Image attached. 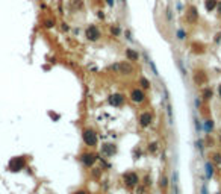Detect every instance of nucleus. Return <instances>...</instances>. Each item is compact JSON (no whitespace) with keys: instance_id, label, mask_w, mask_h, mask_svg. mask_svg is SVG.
<instances>
[{"instance_id":"f257e3e1","label":"nucleus","mask_w":221,"mask_h":194,"mask_svg":"<svg viewBox=\"0 0 221 194\" xmlns=\"http://www.w3.org/2000/svg\"><path fill=\"white\" fill-rule=\"evenodd\" d=\"M85 37L88 41H91V42H95V41H99L100 37H102V32L99 29V26L97 24H90V26H86V29H85Z\"/></svg>"},{"instance_id":"f03ea898","label":"nucleus","mask_w":221,"mask_h":194,"mask_svg":"<svg viewBox=\"0 0 221 194\" xmlns=\"http://www.w3.org/2000/svg\"><path fill=\"white\" fill-rule=\"evenodd\" d=\"M185 20H186V23H189V24H196L198 21V9H197V6L191 5V6L186 8Z\"/></svg>"},{"instance_id":"7ed1b4c3","label":"nucleus","mask_w":221,"mask_h":194,"mask_svg":"<svg viewBox=\"0 0 221 194\" xmlns=\"http://www.w3.org/2000/svg\"><path fill=\"white\" fill-rule=\"evenodd\" d=\"M82 138H83V143L90 147H94L97 146V135L92 129H85L83 134H82Z\"/></svg>"},{"instance_id":"20e7f679","label":"nucleus","mask_w":221,"mask_h":194,"mask_svg":"<svg viewBox=\"0 0 221 194\" xmlns=\"http://www.w3.org/2000/svg\"><path fill=\"white\" fill-rule=\"evenodd\" d=\"M123 181H124V183L127 185V187H135V185L139 183V178L138 174L135 171H127L123 174Z\"/></svg>"},{"instance_id":"39448f33","label":"nucleus","mask_w":221,"mask_h":194,"mask_svg":"<svg viewBox=\"0 0 221 194\" xmlns=\"http://www.w3.org/2000/svg\"><path fill=\"white\" fill-rule=\"evenodd\" d=\"M130 100L133 103H143L145 100V93L143 90H139V88H135V90L130 91Z\"/></svg>"},{"instance_id":"423d86ee","label":"nucleus","mask_w":221,"mask_h":194,"mask_svg":"<svg viewBox=\"0 0 221 194\" xmlns=\"http://www.w3.org/2000/svg\"><path fill=\"white\" fill-rule=\"evenodd\" d=\"M117 72L121 74H132L133 73V65L130 64V61H123V62H118Z\"/></svg>"},{"instance_id":"0eeeda50","label":"nucleus","mask_w":221,"mask_h":194,"mask_svg":"<svg viewBox=\"0 0 221 194\" xmlns=\"http://www.w3.org/2000/svg\"><path fill=\"white\" fill-rule=\"evenodd\" d=\"M95 159H97V156L94 153H91V152H85V153L80 155V161H82V164L85 167H91L95 162Z\"/></svg>"},{"instance_id":"6e6552de","label":"nucleus","mask_w":221,"mask_h":194,"mask_svg":"<svg viewBox=\"0 0 221 194\" xmlns=\"http://www.w3.org/2000/svg\"><path fill=\"white\" fill-rule=\"evenodd\" d=\"M126 102V96L123 94H112L109 96V103L112 105V106H123Z\"/></svg>"},{"instance_id":"1a4fd4ad","label":"nucleus","mask_w":221,"mask_h":194,"mask_svg":"<svg viewBox=\"0 0 221 194\" xmlns=\"http://www.w3.org/2000/svg\"><path fill=\"white\" fill-rule=\"evenodd\" d=\"M194 82L197 85H205L208 82V74L203 72V70H197V72L194 73Z\"/></svg>"},{"instance_id":"9d476101","label":"nucleus","mask_w":221,"mask_h":194,"mask_svg":"<svg viewBox=\"0 0 221 194\" xmlns=\"http://www.w3.org/2000/svg\"><path fill=\"white\" fill-rule=\"evenodd\" d=\"M23 165H24V159H23V158H14V159L9 162V170L18 171V170L23 169Z\"/></svg>"},{"instance_id":"9b49d317","label":"nucleus","mask_w":221,"mask_h":194,"mask_svg":"<svg viewBox=\"0 0 221 194\" xmlns=\"http://www.w3.org/2000/svg\"><path fill=\"white\" fill-rule=\"evenodd\" d=\"M150 123H152V114H150L148 111L141 114L139 115V125L143 127H147V126H150Z\"/></svg>"},{"instance_id":"f8f14e48","label":"nucleus","mask_w":221,"mask_h":194,"mask_svg":"<svg viewBox=\"0 0 221 194\" xmlns=\"http://www.w3.org/2000/svg\"><path fill=\"white\" fill-rule=\"evenodd\" d=\"M180 182H179V171L174 170L173 173V194H180Z\"/></svg>"},{"instance_id":"ddd939ff","label":"nucleus","mask_w":221,"mask_h":194,"mask_svg":"<svg viewBox=\"0 0 221 194\" xmlns=\"http://www.w3.org/2000/svg\"><path fill=\"white\" fill-rule=\"evenodd\" d=\"M126 58L130 62H136V61H139V53L135 49H126Z\"/></svg>"},{"instance_id":"4468645a","label":"nucleus","mask_w":221,"mask_h":194,"mask_svg":"<svg viewBox=\"0 0 221 194\" xmlns=\"http://www.w3.org/2000/svg\"><path fill=\"white\" fill-rule=\"evenodd\" d=\"M109 33L112 35V37H120L121 35V28H120V24L118 23H114L109 26Z\"/></svg>"},{"instance_id":"2eb2a0df","label":"nucleus","mask_w":221,"mask_h":194,"mask_svg":"<svg viewBox=\"0 0 221 194\" xmlns=\"http://www.w3.org/2000/svg\"><path fill=\"white\" fill-rule=\"evenodd\" d=\"M217 5H218V0H205V8L208 12H212L217 9Z\"/></svg>"},{"instance_id":"dca6fc26","label":"nucleus","mask_w":221,"mask_h":194,"mask_svg":"<svg viewBox=\"0 0 221 194\" xmlns=\"http://www.w3.org/2000/svg\"><path fill=\"white\" fill-rule=\"evenodd\" d=\"M115 150H117V149H115V146H114V144H104L102 152H103L104 155L111 156V155H114V153H115Z\"/></svg>"},{"instance_id":"f3484780","label":"nucleus","mask_w":221,"mask_h":194,"mask_svg":"<svg viewBox=\"0 0 221 194\" xmlns=\"http://www.w3.org/2000/svg\"><path fill=\"white\" fill-rule=\"evenodd\" d=\"M212 96H214V91H212L209 86H208V88H205V90L201 91V97H203L205 100H210V99H212Z\"/></svg>"},{"instance_id":"a211bd4d","label":"nucleus","mask_w":221,"mask_h":194,"mask_svg":"<svg viewBox=\"0 0 221 194\" xmlns=\"http://www.w3.org/2000/svg\"><path fill=\"white\" fill-rule=\"evenodd\" d=\"M139 85H141V88H143V90H148V88L152 86L150 81H148V79H145L144 76H141V77H139Z\"/></svg>"},{"instance_id":"6ab92c4d","label":"nucleus","mask_w":221,"mask_h":194,"mask_svg":"<svg viewBox=\"0 0 221 194\" xmlns=\"http://www.w3.org/2000/svg\"><path fill=\"white\" fill-rule=\"evenodd\" d=\"M212 174H214V165H212L210 162H206V178L209 179Z\"/></svg>"},{"instance_id":"aec40b11","label":"nucleus","mask_w":221,"mask_h":194,"mask_svg":"<svg viewBox=\"0 0 221 194\" xmlns=\"http://www.w3.org/2000/svg\"><path fill=\"white\" fill-rule=\"evenodd\" d=\"M192 49H194V50H192L194 53H203V52H205V47H203L201 44H197V42L192 44Z\"/></svg>"},{"instance_id":"412c9836","label":"nucleus","mask_w":221,"mask_h":194,"mask_svg":"<svg viewBox=\"0 0 221 194\" xmlns=\"http://www.w3.org/2000/svg\"><path fill=\"white\" fill-rule=\"evenodd\" d=\"M212 129H214V121H212L210 118H208V120L205 121V130H206V132H210Z\"/></svg>"},{"instance_id":"4be33fe9","label":"nucleus","mask_w":221,"mask_h":194,"mask_svg":"<svg viewBox=\"0 0 221 194\" xmlns=\"http://www.w3.org/2000/svg\"><path fill=\"white\" fill-rule=\"evenodd\" d=\"M177 40H180V41H183L185 38H186V32H185V29H177Z\"/></svg>"},{"instance_id":"5701e85b","label":"nucleus","mask_w":221,"mask_h":194,"mask_svg":"<svg viewBox=\"0 0 221 194\" xmlns=\"http://www.w3.org/2000/svg\"><path fill=\"white\" fill-rule=\"evenodd\" d=\"M159 185H161V188H167V185H168V179H167L165 176H161V179H159Z\"/></svg>"},{"instance_id":"b1692460","label":"nucleus","mask_w":221,"mask_h":194,"mask_svg":"<svg viewBox=\"0 0 221 194\" xmlns=\"http://www.w3.org/2000/svg\"><path fill=\"white\" fill-rule=\"evenodd\" d=\"M55 23H56V21L53 20V18H49V20H46V21H44V26L50 29V28H53V26H55Z\"/></svg>"},{"instance_id":"393cba45","label":"nucleus","mask_w":221,"mask_h":194,"mask_svg":"<svg viewBox=\"0 0 221 194\" xmlns=\"http://www.w3.org/2000/svg\"><path fill=\"white\" fill-rule=\"evenodd\" d=\"M214 161H215V164H221V155H220V153H215V155H214Z\"/></svg>"},{"instance_id":"a878e982","label":"nucleus","mask_w":221,"mask_h":194,"mask_svg":"<svg viewBox=\"0 0 221 194\" xmlns=\"http://www.w3.org/2000/svg\"><path fill=\"white\" fill-rule=\"evenodd\" d=\"M156 149H157V144H156V143H152V144L148 146V150H150V152H156Z\"/></svg>"},{"instance_id":"bb28decb","label":"nucleus","mask_w":221,"mask_h":194,"mask_svg":"<svg viewBox=\"0 0 221 194\" xmlns=\"http://www.w3.org/2000/svg\"><path fill=\"white\" fill-rule=\"evenodd\" d=\"M97 17L103 20V18H104V12H103V11H97Z\"/></svg>"},{"instance_id":"cd10ccee","label":"nucleus","mask_w":221,"mask_h":194,"mask_svg":"<svg viewBox=\"0 0 221 194\" xmlns=\"http://www.w3.org/2000/svg\"><path fill=\"white\" fill-rule=\"evenodd\" d=\"M62 30H65V32H68V30H70V26H68L67 23H62Z\"/></svg>"},{"instance_id":"c85d7f7f","label":"nucleus","mask_w":221,"mask_h":194,"mask_svg":"<svg viewBox=\"0 0 221 194\" xmlns=\"http://www.w3.org/2000/svg\"><path fill=\"white\" fill-rule=\"evenodd\" d=\"M217 12L221 15V0H218V5H217Z\"/></svg>"},{"instance_id":"c756f323","label":"nucleus","mask_w":221,"mask_h":194,"mask_svg":"<svg viewBox=\"0 0 221 194\" xmlns=\"http://www.w3.org/2000/svg\"><path fill=\"white\" fill-rule=\"evenodd\" d=\"M167 18H168V20L171 21V9H170V8L167 9Z\"/></svg>"},{"instance_id":"7c9ffc66","label":"nucleus","mask_w":221,"mask_h":194,"mask_svg":"<svg viewBox=\"0 0 221 194\" xmlns=\"http://www.w3.org/2000/svg\"><path fill=\"white\" fill-rule=\"evenodd\" d=\"M106 3H108V6H114L115 5V0H106Z\"/></svg>"},{"instance_id":"2f4dec72","label":"nucleus","mask_w":221,"mask_h":194,"mask_svg":"<svg viewBox=\"0 0 221 194\" xmlns=\"http://www.w3.org/2000/svg\"><path fill=\"white\" fill-rule=\"evenodd\" d=\"M144 181H145V182H144L145 185H150V183H152V179H150L148 176H145V179H144Z\"/></svg>"},{"instance_id":"473e14b6","label":"nucleus","mask_w":221,"mask_h":194,"mask_svg":"<svg viewBox=\"0 0 221 194\" xmlns=\"http://www.w3.org/2000/svg\"><path fill=\"white\" fill-rule=\"evenodd\" d=\"M201 194H208V190H206V183L201 187Z\"/></svg>"},{"instance_id":"72a5a7b5","label":"nucleus","mask_w":221,"mask_h":194,"mask_svg":"<svg viewBox=\"0 0 221 194\" xmlns=\"http://www.w3.org/2000/svg\"><path fill=\"white\" fill-rule=\"evenodd\" d=\"M220 40H221V32H218V33H217V38H215V42H220Z\"/></svg>"},{"instance_id":"f704fd0d","label":"nucleus","mask_w":221,"mask_h":194,"mask_svg":"<svg viewBox=\"0 0 221 194\" xmlns=\"http://www.w3.org/2000/svg\"><path fill=\"white\" fill-rule=\"evenodd\" d=\"M126 38H127V40H132V37H130V32H129V30H126Z\"/></svg>"},{"instance_id":"c9c22d12","label":"nucleus","mask_w":221,"mask_h":194,"mask_svg":"<svg viewBox=\"0 0 221 194\" xmlns=\"http://www.w3.org/2000/svg\"><path fill=\"white\" fill-rule=\"evenodd\" d=\"M74 194H88L86 191H77V193H74Z\"/></svg>"},{"instance_id":"e433bc0d","label":"nucleus","mask_w":221,"mask_h":194,"mask_svg":"<svg viewBox=\"0 0 221 194\" xmlns=\"http://www.w3.org/2000/svg\"><path fill=\"white\" fill-rule=\"evenodd\" d=\"M218 94H220V97H221V85L218 86Z\"/></svg>"},{"instance_id":"4c0bfd02","label":"nucleus","mask_w":221,"mask_h":194,"mask_svg":"<svg viewBox=\"0 0 221 194\" xmlns=\"http://www.w3.org/2000/svg\"><path fill=\"white\" fill-rule=\"evenodd\" d=\"M120 2H121V5H126V0H120Z\"/></svg>"},{"instance_id":"58836bf2","label":"nucleus","mask_w":221,"mask_h":194,"mask_svg":"<svg viewBox=\"0 0 221 194\" xmlns=\"http://www.w3.org/2000/svg\"><path fill=\"white\" fill-rule=\"evenodd\" d=\"M220 139H221V135H220Z\"/></svg>"}]
</instances>
